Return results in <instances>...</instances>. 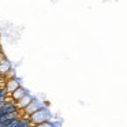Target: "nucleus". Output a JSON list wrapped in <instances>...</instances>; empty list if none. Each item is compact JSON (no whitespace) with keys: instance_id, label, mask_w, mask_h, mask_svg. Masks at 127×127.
Returning a JSON list of instances; mask_svg holds the SVG:
<instances>
[{"instance_id":"f03ea898","label":"nucleus","mask_w":127,"mask_h":127,"mask_svg":"<svg viewBox=\"0 0 127 127\" xmlns=\"http://www.w3.org/2000/svg\"><path fill=\"white\" fill-rule=\"evenodd\" d=\"M44 104H45V107H49L51 102H49V101H44Z\"/></svg>"},{"instance_id":"f257e3e1","label":"nucleus","mask_w":127,"mask_h":127,"mask_svg":"<svg viewBox=\"0 0 127 127\" xmlns=\"http://www.w3.org/2000/svg\"><path fill=\"white\" fill-rule=\"evenodd\" d=\"M7 96H8V92H7L6 89H0V104L6 101Z\"/></svg>"}]
</instances>
